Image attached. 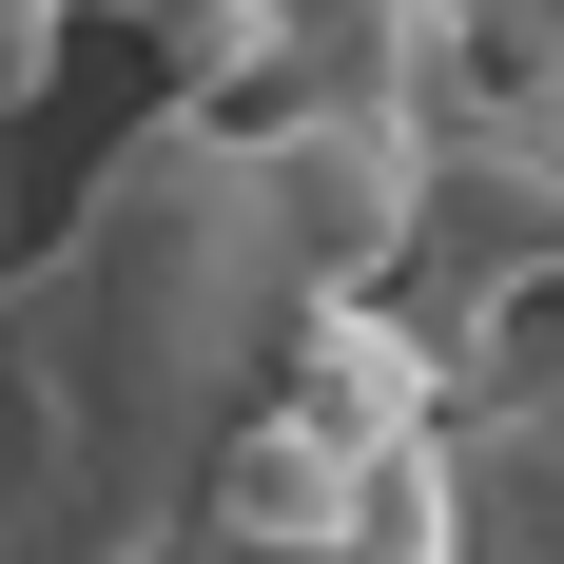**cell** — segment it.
Returning a JSON list of instances; mask_svg holds the SVG:
<instances>
[{"label":"cell","instance_id":"obj_4","mask_svg":"<svg viewBox=\"0 0 564 564\" xmlns=\"http://www.w3.org/2000/svg\"><path fill=\"white\" fill-rule=\"evenodd\" d=\"M78 20H98V0H0V117H40V98H58Z\"/></svg>","mask_w":564,"mask_h":564},{"label":"cell","instance_id":"obj_2","mask_svg":"<svg viewBox=\"0 0 564 564\" xmlns=\"http://www.w3.org/2000/svg\"><path fill=\"white\" fill-rule=\"evenodd\" d=\"M448 564H564V370L467 390V429H448Z\"/></svg>","mask_w":564,"mask_h":564},{"label":"cell","instance_id":"obj_1","mask_svg":"<svg viewBox=\"0 0 564 564\" xmlns=\"http://www.w3.org/2000/svg\"><path fill=\"white\" fill-rule=\"evenodd\" d=\"M467 0H273V78L253 117H448Z\"/></svg>","mask_w":564,"mask_h":564},{"label":"cell","instance_id":"obj_3","mask_svg":"<svg viewBox=\"0 0 564 564\" xmlns=\"http://www.w3.org/2000/svg\"><path fill=\"white\" fill-rule=\"evenodd\" d=\"M98 20L156 58L195 117H253V78H273V0H98Z\"/></svg>","mask_w":564,"mask_h":564}]
</instances>
